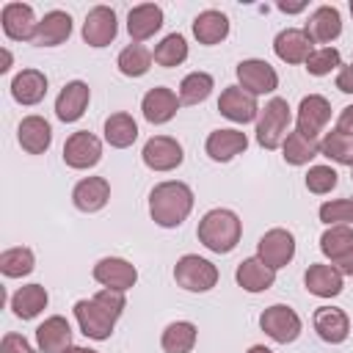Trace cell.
I'll return each mask as SVG.
<instances>
[{"mask_svg": "<svg viewBox=\"0 0 353 353\" xmlns=\"http://www.w3.org/2000/svg\"><path fill=\"white\" fill-rule=\"evenodd\" d=\"M193 210V190L179 179H165L149 193V215L163 229H176Z\"/></svg>", "mask_w": 353, "mask_h": 353, "instance_id": "obj_1", "label": "cell"}, {"mask_svg": "<svg viewBox=\"0 0 353 353\" xmlns=\"http://www.w3.org/2000/svg\"><path fill=\"white\" fill-rule=\"evenodd\" d=\"M199 243L212 251V254H229L237 248L240 237H243V221L234 210L226 207H212L201 215L199 229H196Z\"/></svg>", "mask_w": 353, "mask_h": 353, "instance_id": "obj_2", "label": "cell"}, {"mask_svg": "<svg viewBox=\"0 0 353 353\" xmlns=\"http://www.w3.org/2000/svg\"><path fill=\"white\" fill-rule=\"evenodd\" d=\"M290 121H292V108L284 97H273L259 108L256 116V143L262 149H279L284 138L290 135Z\"/></svg>", "mask_w": 353, "mask_h": 353, "instance_id": "obj_3", "label": "cell"}, {"mask_svg": "<svg viewBox=\"0 0 353 353\" xmlns=\"http://www.w3.org/2000/svg\"><path fill=\"white\" fill-rule=\"evenodd\" d=\"M174 281L188 292H210L218 284V268L199 254H185L174 265Z\"/></svg>", "mask_w": 353, "mask_h": 353, "instance_id": "obj_4", "label": "cell"}, {"mask_svg": "<svg viewBox=\"0 0 353 353\" xmlns=\"http://www.w3.org/2000/svg\"><path fill=\"white\" fill-rule=\"evenodd\" d=\"M259 328L279 345H290L301 336L303 323L298 317V312L287 303H273L259 314Z\"/></svg>", "mask_w": 353, "mask_h": 353, "instance_id": "obj_5", "label": "cell"}, {"mask_svg": "<svg viewBox=\"0 0 353 353\" xmlns=\"http://www.w3.org/2000/svg\"><path fill=\"white\" fill-rule=\"evenodd\" d=\"M141 160H143V165L149 171H160L163 174V171H174V168L182 165L185 149L171 135H152L141 149Z\"/></svg>", "mask_w": 353, "mask_h": 353, "instance_id": "obj_6", "label": "cell"}, {"mask_svg": "<svg viewBox=\"0 0 353 353\" xmlns=\"http://www.w3.org/2000/svg\"><path fill=\"white\" fill-rule=\"evenodd\" d=\"M256 256L273 270L287 268L295 256V234L290 229H281V226L268 229L256 243Z\"/></svg>", "mask_w": 353, "mask_h": 353, "instance_id": "obj_7", "label": "cell"}, {"mask_svg": "<svg viewBox=\"0 0 353 353\" xmlns=\"http://www.w3.org/2000/svg\"><path fill=\"white\" fill-rule=\"evenodd\" d=\"M74 320H77L80 331L88 339H97V342L110 339V334L116 328V317L102 303H97L94 298H83V301L74 303Z\"/></svg>", "mask_w": 353, "mask_h": 353, "instance_id": "obj_8", "label": "cell"}, {"mask_svg": "<svg viewBox=\"0 0 353 353\" xmlns=\"http://www.w3.org/2000/svg\"><path fill=\"white\" fill-rule=\"evenodd\" d=\"M234 74H237V85H240L243 91L254 94V97L273 94V91L279 88V74H276V69H273L268 61H262V58H245V61H240L237 69H234Z\"/></svg>", "mask_w": 353, "mask_h": 353, "instance_id": "obj_9", "label": "cell"}, {"mask_svg": "<svg viewBox=\"0 0 353 353\" xmlns=\"http://www.w3.org/2000/svg\"><path fill=\"white\" fill-rule=\"evenodd\" d=\"M102 160V141L88 132V130H77L66 138L63 143V163L74 171H85L94 168Z\"/></svg>", "mask_w": 353, "mask_h": 353, "instance_id": "obj_10", "label": "cell"}, {"mask_svg": "<svg viewBox=\"0 0 353 353\" xmlns=\"http://www.w3.org/2000/svg\"><path fill=\"white\" fill-rule=\"evenodd\" d=\"M328 121H331V102L323 94H306L295 113V130L317 141L320 132L328 127Z\"/></svg>", "mask_w": 353, "mask_h": 353, "instance_id": "obj_11", "label": "cell"}, {"mask_svg": "<svg viewBox=\"0 0 353 353\" xmlns=\"http://www.w3.org/2000/svg\"><path fill=\"white\" fill-rule=\"evenodd\" d=\"M94 279L102 284V287H108V290H121V292H127L130 287H135V281H138V268L130 262V259H124V256H102L97 265H94Z\"/></svg>", "mask_w": 353, "mask_h": 353, "instance_id": "obj_12", "label": "cell"}, {"mask_svg": "<svg viewBox=\"0 0 353 353\" xmlns=\"http://www.w3.org/2000/svg\"><path fill=\"white\" fill-rule=\"evenodd\" d=\"M218 110H221V116H226L234 124H248V121H256L259 102L254 94L243 91L240 85H226L218 97Z\"/></svg>", "mask_w": 353, "mask_h": 353, "instance_id": "obj_13", "label": "cell"}, {"mask_svg": "<svg viewBox=\"0 0 353 353\" xmlns=\"http://www.w3.org/2000/svg\"><path fill=\"white\" fill-rule=\"evenodd\" d=\"M248 149V135L237 127H221V130H212L204 141V152L210 160L215 163H229L234 160L237 154H243Z\"/></svg>", "mask_w": 353, "mask_h": 353, "instance_id": "obj_14", "label": "cell"}, {"mask_svg": "<svg viewBox=\"0 0 353 353\" xmlns=\"http://www.w3.org/2000/svg\"><path fill=\"white\" fill-rule=\"evenodd\" d=\"M119 33L116 11L110 6H94L83 22V41L88 47H108Z\"/></svg>", "mask_w": 353, "mask_h": 353, "instance_id": "obj_15", "label": "cell"}, {"mask_svg": "<svg viewBox=\"0 0 353 353\" xmlns=\"http://www.w3.org/2000/svg\"><path fill=\"white\" fill-rule=\"evenodd\" d=\"M0 22H3V33L11 41H33L39 28V19L28 3H6L0 11Z\"/></svg>", "mask_w": 353, "mask_h": 353, "instance_id": "obj_16", "label": "cell"}, {"mask_svg": "<svg viewBox=\"0 0 353 353\" xmlns=\"http://www.w3.org/2000/svg\"><path fill=\"white\" fill-rule=\"evenodd\" d=\"M179 105L182 102H179V94L176 91H171L168 85H154V88H149L143 94L141 113H143V119L149 124H168L176 116Z\"/></svg>", "mask_w": 353, "mask_h": 353, "instance_id": "obj_17", "label": "cell"}, {"mask_svg": "<svg viewBox=\"0 0 353 353\" xmlns=\"http://www.w3.org/2000/svg\"><path fill=\"white\" fill-rule=\"evenodd\" d=\"M88 102H91V88H88V83H83V80H69V83L61 88V94L55 97V116H58L63 124H72V121L83 119Z\"/></svg>", "mask_w": 353, "mask_h": 353, "instance_id": "obj_18", "label": "cell"}, {"mask_svg": "<svg viewBox=\"0 0 353 353\" xmlns=\"http://www.w3.org/2000/svg\"><path fill=\"white\" fill-rule=\"evenodd\" d=\"M312 325L317 336L328 345H342L350 334V317L339 306H317L312 314Z\"/></svg>", "mask_w": 353, "mask_h": 353, "instance_id": "obj_19", "label": "cell"}, {"mask_svg": "<svg viewBox=\"0 0 353 353\" xmlns=\"http://www.w3.org/2000/svg\"><path fill=\"white\" fill-rule=\"evenodd\" d=\"M303 33L309 36L312 44H331V41H336L339 33H342L339 8H334V6H317L309 14V22H306Z\"/></svg>", "mask_w": 353, "mask_h": 353, "instance_id": "obj_20", "label": "cell"}, {"mask_svg": "<svg viewBox=\"0 0 353 353\" xmlns=\"http://www.w3.org/2000/svg\"><path fill=\"white\" fill-rule=\"evenodd\" d=\"M312 50H314V44L303 33V28H284L273 39V52L284 63H306Z\"/></svg>", "mask_w": 353, "mask_h": 353, "instance_id": "obj_21", "label": "cell"}, {"mask_svg": "<svg viewBox=\"0 0 353 353\" xmlns=\"http://www.w3.org/2000/svg\"><path fill=\"white\" fill-rule=\"evenodd\" d=\"M110 201V182L105 176H83L72 188V204L80 212H99Z\"/></svg>", "mask_w": 353, "mask_h": 353, "instance_id": "obj_22", "label": "cell"}, {"mask_svg": "<svg viewBox=\"0 0 353 353\" xmlns=\"http://www.w3.org/2000/svg\"><path fill=\"white\" fill-rule=\"evenodd\" d=\"M160 28H163V8L160 6L141 3V6L130 8V14H127V33H130L132 44H141V41L152 39Z\"/></svg>", "mask_w": 353, "mask_h": 353, "instance_id": "obj_23", "label": "cell"}, {"mask_svg": "<svg viewBox=\"0 0 353 353\" xmlns=\"http://www.w3.org/2000/svg\"><path fill=\"white\" fill-rule=\"evenodd\" d=\"M17 141L28 154H44L52 143V127L44 116H25L17 127Z\"/></svg>", "mask_w": 353, "mask_h": 353, "instance_id": "obj_24", "label": "cell"}, {"mask_svg": "<svg viewBox=\"0 0 353 353\" xmlns=\"http://www.w3.org/2000/svg\"><path fill=\"white\" fill-rule=\"evenodd\" d=\"M234 281H237V287H243L245 292L256 295V292H265V290H270V287L276 284V270L268 268L259 256H248V259H243V262L237 265Z\"/></svg>", "mask_w": 353, "mask_h": 353, "instance_id": "obj_25", "label": "cell"}, {"mask_svg": "<svg viewBox=\"0 0 353 353\" xmlns=\"http://www.w3.org/2000/svg\"><path fill=\"white\" fill-rule=\"evenodd\" d=\"M303 284L312 295L317 298H336L345 287V276L334 268V265H323V262H314L306 268L303 273Z\"/></svg>", "mask_w": 353, "mask_h": 353, "instance_id": "obj_26", "label": "cell"}, {"mask_svg": "<svg viewBox=\"0 0 353 353\" xmlns=\"http://www.w3.org/2000/svg\"><path fill=\"white\" fill-rule=\"evenodd\" d=\"M36 345L41 353H63L72 347V325L66 317L52 314L36 328Z\"/></svg>", "mask_w": 353, "mask_h": 353, "instance_id": "obj_27", "label": "cell"}, {"mask_svg": "<svg viewBox=\"0 0 353 353\" xmlns=\"http://www.w3.org/2000/svg\"><path fill=\"white\" fill-rule=\"evenodd\" d=\"M69 36H72V17L66 11H61V8H55V11H47L39 19V28H36V36H33L30 44H36V47H58Z\"/></svg>", "mask_w": 353, "mask_h": 353, "instance_id": "obj_28", "label": "cell"}, {"mask_svg": "<svg viewBox=\"0 0 353 353\" xmlns=\"http://www.w3.org/2000/svg\"><path fill=\"white\" fill-rule=\"evenodd\" d=\"M193 36L204 47L221 44L229 36V17L223 11H218V8H207V11L196 14V19H193Z\"/></svg>", "mask_w": 353, "mask_h": 353, "instance_id": "obj_29", "label": "cell"}, {"mask_svg": "<svg viewBox=\"0 0 353 353\" xmlns=\"http://www.w3.org/2000/svg\"><path fill=\"white\" fill-rule=\"evenodd\" d=\"M47 94V74L39 69H22L11 80V97L19 105H39Z\"/></svg>", "mask_w": 353, "mask_h": 353, "instance_id": "obj_30", "label": "cell"}, {"mask_svg": "<svg viewBox=\"0 0 353 353\" xmlns=\"http://www.w3.org/2000/svg\"><path fill=\"white\" fill-rule=\"evenodd\" d=\"M47 303H50V295H47V287H41V284H25L11 295V312L19 320L39 317L47 309Z\"/></svg>", "mask_w": 353, "mask_h": 353, "instance_id": "obj_31", "label": "cell"}, {"mask_svg": "<svg viewBox=\"0 0 353 353\" xmlns=\"http://www.w3.org/2000/svg\"><path fill=\"white\" fill-rule=\"evenodd\" d=\"M196 339H199L196 323H190V320H174V323H168L163 328L160 347L165 353H190L196 347Z\"/></svg>", "mask_w": 353, "mask_h": 353, "instance_id": "obj_32", "label": "cell"}, {"mask_svg": "<svg viewBox=\"0 0 353 353\" xmlns=\"http://www.w3.org/2000/svg\"><path fill=\"white\" fill-rule=\"evenodd\" d=\"M105 141L113 146V149H127L138 141V121L124 113V110H116L105 119Z\"/></svg>", "mask_w": 353, "mask_h": 353, "instance_id": "obj_33", "label": "cell"}, {"mask_svg": "<svg viewBox=\"0 0 353 353\" xmlns=\"http://www.w3.org/2000/svg\"><path fill=\"white\" fill-rule=\"evenodd\" d=\"M317 154H320V141L306 138L298 130H292L281 143V157L290 165H309V160H314Z\"/></svg>", "mask_w": 353, "mask_h": 353, "instance_id": "obj_34", "label": "cell"}, {"mask_svg": "<svg viewBox=\"0 0 353 353\" xmlns=\"http://www.w3.org/2000/svg\"><path fill=\"white\" fill-rule=\"evenodd\" d=\"M320 251L325 259H331V265L336 259H342L345 254L353 251V226H328L320 234Z\"/></svg>", "mask_w": 353, "mask_h": 353, "instance_id": "obj_35", "label": "cell"}, {"mask_svg": "<svg viewBox=\"0 0 353 353\" xmlns=\"http://www.w3.org/2000/svg\"><path fill=\"white\" fill-rule=\"evenodd\" d=\"M320 154L339 163V165H350L353 168V135L342 132V130H328L320 141Z\"/></svg>", "mask_w": 353, "mask_h": 353, "instance_id": "obj_36", "label": "cell"}, {"mask_svg": "<svg viewBox=\"0 0 353 353\" xmlns=\"http://www.w3.org/2000/svg\"><path fill=\"white\" fill-rule=\"evenodd\" d=\"M152 61H154V55H152L143 44H127V47L119 52L116 66H119V72H121L124 77H143V74L152 69Z\"/></svg>", "mask_w": 353, "mask_h": 353, "instance_id": "obj_37", "label": "cell"}, {"mask_svg": "<svg viewBox=\"0 0 353 353\" xmlns=\"http://www.w3.org/2000/svg\"><path fill=\"white\" fill-rule=\"evenodd\" d=\"M212 88H215V80H212L210 72H190V74L182 77L176 94H179L182 105H201L212 94Z\"/></svg>", "mask_w": 353, "mask_h": 353, "instance_id": "obj_38", "label": "cell"}, {"mask_svg": "<svg viewBox=\"0 0 353 353\" xmlns=\"http://www.w3.org/2000/svg\"><path fill=\"white\" fill-rule=\"evenodd\" d=\"M33 268H36V256H33V251H30L28 245L6 248V251L0 254V270H3V276H8V279H22V276L33 273Z\"/></svg>", "mask_w": 353, "mask_h": 353, "instance_id": "obj_39", "label": "cell"}, {"mask_svg": "<svg viewBox=\"0 0 353 353\" xmlns=\"http://www.w3.org/2000/svg\"><path fill=\"white\" fill-rule=\"evenodd\" d=\"M152 55H154V63H160L165 69L179 66V63L188 61V41H185L182 33H168V36L160 39V44L154 47Z\"/></svg>", "mask_w": 353, "mask_h": 353, "instance_id": "obj_40", "label": "cell"}, {"mask_svg": "<svg viewBox=\"0 0 353 353\" xmlns=\"http://www.w3.org/2000/svg\"><path fill=\"white\" fill-rule=\"evenodd\" d=\"M303 66L312 77H325L334 69H342V55L336 47H317V50H312V55L306 58Z\"/></svg>", "mask_w": 353, "mask_h": 353, "instance_id": "obj_41", "label": "cell"}, {"mask_svg": "<svg viewBox=\"0 0 353 353\" xmlns=\"http://www.w3.org/2000/svg\"><path fill=\"white\" fill-rule=\"evenodd\" d=\"M320 221L325 226H350L353 223V196L347 199H331V201H323L320 210H317Z\"/></svg>", "mask_w": 353, "mask_h": 353, "instance_id": "obj_42", "label": "cell"}, {"mask_svg": "<svg viewBox=\"0 0 353 353\" xmlns=\"http://www.w3.org/2000/svg\"><path fill=\"white\" fill-rule=\"evenodd\" d=\"M306 190L314 193V196H325L331 193L336 185H339V174L331 168V165H312L306 171Z\"/></svg>", "mask_w": 353, "mask_h": 353, "instance_id": "obj_43", "label": "cell"}, {"mask_svg": "<svg viewBox=\"0 0 353 353\" xmlns=\"http://www.w3.org/2000/svg\"><path fill=\"white\" fill-rule=\"evenodd\" d=\"M94 301L97 303H102L116 320L124 314V309H127V298H124V292L121 290H108V287H102L97 295H94Z\"/></svg>", "mask_w": 353, "mask_h": 353, "instance_id": "obj_44", "label": "cell"}, {"mask_svg": "<svg viewBox=\"0 0 353 353\" xmlns=\"http://www.w3.org/2000/svg\"><path fill=\"white\" fill-rule=\"evenodd\" d=\"M0 353H41V350H36L22 334H6L0 342Z\"/></svg>", "mask_w": 353, "mask_h": 353, "instance_id": "obj_45", "label": "cell"}, {"mask_svg": "<svg viewBox=\"0 0 353 353\" xmlns=\"http://www.w3.org/2000/svg\"><path fill=\"white\" fill-rule=\"evenodd\" d=\"M336 88L342 94H353V63L350 66H342L336 72Z\"/></svg>", "mask_w": 353, "mask_h": 353, "instance_id": "obj_46", "label": "cell"}, {"mask_svg": "<svg viewBox=\"0 0 353 353\" xmlns=\"http://www.w3.org/2000/svg\"><path fill=\"white\" fill-rule=\"evenodd\" d=\"M336 130H342V132L353 135V105L342 108V113H339V119H336Z\"/></svg>", "mask_w": 353, "mask_h": 353, "instance_id": "obj_47", "label": "cell"}, {"mask_svg": "<svg viewBox=\"0 0 353 353\" xmlns=\"http://www.w3.org/2000/svg\"><path fill=\"white\" fill-rule=\"evenodd\" d=\"M334 268H336L342 276H353V251H350V254H345L342 259H336V262H334Z\"/></svg>", "mask_w": 353, "mask_h": 353, "instance_id": "obj_48", "label": "cell"}, {"mask_svg": "<svg viewBox=\"0 0 353 353\" xmlns=\"http://www.w3.org/2000/svg\"><path fill=\"white\" fill-rule=\"evenodd\" d=\"M306 8V3L301 0V3H279V11H284V14H301Z\"/></svg>", "mask_w": 353, "mask_h": 353, "instance_id": "obj_49", "label": "cell"}, {"mask_svg": "<svg viewBox=\"0 0 353 353\" xmlns=\"http://www.w3.org/2000/svg\"><path fill=\"white\" fill-rule=\"evenodd\" d=\"M0 58H3V63H0V72L6 74V72L11 69V61H14V58H11V52H8V47H3V50H0Z\"/></svg>", "mask_w": 353, "mask_h": 353, "instance_id": "obj_50", "label": "cell"}, {"mask_svg": "<svg viewBox=\"0 0 353 353\" xmlns=\"http://www.w3.org/2000/svg\"><path fill=\"white\" fill-rule=\"evenodd\" d=\"M63 353H99V350H94V347H83V345H72V347L63 350Z\"/></svg>", "mask_w": 353, "mask_h": 353, "instance_id": "obj_51", "label": "cell"}, {"mask_svg": "<svg viewBox=\"0 0 353 353\" xmlns=\"http://www.w3.org/2000/svg\"><path fill=\"white\" fill-rule=\"evenodd\" d=\"M245 353H273V350H270V347H265V345H251Z\"/></svg>", "mask_w": 353, "mask_h": 353, "instance_id": "obj_52", "label": "cell"}, {"mask_svg": "<svg viewBox=\"0 0 353 353\" xmlns=\"http://www.w3.org/2000/svg\"><path fill=\"white\" fill-rule=\"evenodd\" d=\"M350 14H353V0H350Z\"/></svg>", "mask_w": 353, "mask_h": 353, "instance_id": "obj_53", "label": "cell"}]
</instances>
